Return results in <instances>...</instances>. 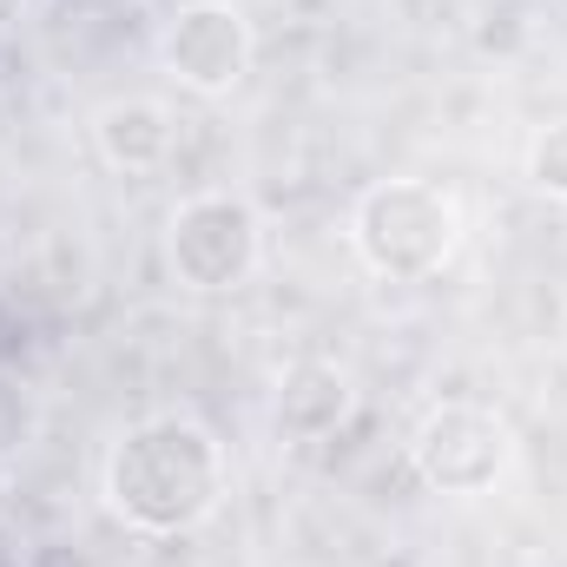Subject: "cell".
<instances>
[{
    "label": "cell",
    "mask_w": 567,
    "mask_h": 567,
    "mask_svg": "<svg viewBox=\"0 0 567 567\" xmlns=\"http://www.w3.org/2000/svg\"><path fill=\"white\" fill-rule=\"evenodd\" d=\"M165 271L192 297H225L265 271V218L245 192H192L165 218Z\"/></svg>",
    "instance_id": "3"
},
{
    "label": "cell",
    "mask_w": 567,
    "mask_h": 567,
    "mask_svg": "<svg viewBox=\"0 0 567 567\" xmlns=\"http://www.w3.org/2000/svg\"><path fill=\"white\" fill-rule=\"evenodd\" d=\"M93 145H100V158H106L113 172L152 178V172H165L172 152H178V120H172L165 100L126 93V100H106V106L93 113Z\"/></svg>",
    "instance_id": "7"
},
{
    "label": "cell",
    "mask_w": 567,
    "mask_h": 567,
    "mask_svg": "<svg viewBox=\"0 0 567 567\" xmlns=\"http://www.w3.org/2000/svg\"><path fill=\"white\" fill-rule=\"evenodd\" d=\"M350 410H357V383H350V370L330 363V357H297V363L278 377L271 429H278L284 442L303 449V442L337 435V429L350 423Z\"/></svg>",
    "instance_id": "6"
},
{
    "label": "cell",
    "mask_w": 567,
    "mask_h": 567,
    "mask_svg": "<svg viewBox=\"0 0 567 567\" xmlns=\"http://www.w3.org/2000/svg\"><path fill=\"white\" fill-rule=\"evenodd\" d=\"M462 245V205L429 178H383L350 212V251L370 278L423 284Z\"/></svg>",
    "instance_id": "2"
},
{
    "label": "cell",
    "mask_w": 567,
    "mask_h": 567,
    "mask_svg": "<svg viewBox=\"0 0 567 567\" xmlns=\"http://www.w3.org/2000/svg\"><path fill=\"white\" fill-rule=\"evenodd\" d=\"M522 178L535 198L548 205H567V120H548L528 133V152H522Z\"/></svg>",
    "instance_id": "8"
},
{
    "label": "cell",
    "mask_w": 567,
    "mask_h": 567,
    "mask_svg": "<svg viewBox=\"0 0 567 567\" xmlns=\"http://www.w3.org/2000/svg\"><path fill=\"white\" fill-rule=\"evenodd\" d=\"M258 60V33L238 0H185L158 27V73L192 100H231Z\"/></svg>",
    "instance_id": "5"
},
{
    "label": "cell",
    "mask_w": 567,
    "mask_h": 567,
    "mask_svg": "<svg viewBox=\"0 0 567 567\" xmlns=\"http://www.w3.org/2000/svg\"><path fill=\"white\" fill-rule=\"evenodd\" d=\"M515 462V429L488 403H435L423 423L410 429V468L429 495H488Z\"/></svg>",
    "instance_id": "4"
},
{
    "label": "cell",
    "mask_w": 567,
    "mask_h": 567,
    "mask_svg": "<svg viewBox=\"0 0 567 567\" xmlns=\"http://www.w3.org/2000/svg\"><path fill=\"white\" fill-rule=\"evenodd\" d=\"M561 357H567V310H561Z\"/></svg>",
    "instance_id": "9"
},
{
    "label": "cell",
    "mask_w": 567,
    "mask_h": 567,
    "mask_svg": "<svg viewBox=\"0 0 567 567\" xmlns=\"http://www.w3.org/2000/svg\"><path fill=\"white\" fill-rule=\"evenodd\" d=\"M100 495H106V515L145 542L192 535L225 502V449L198 416H178V410L140 416L106 449Z\"/></svg>",
    "instance_id": "1"
}]
</instances>
